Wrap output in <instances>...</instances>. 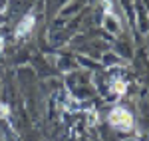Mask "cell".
Listing matches in <instances>:
<instances>
[{
	"mask_svg": "<svg viewBox=\"0 0 149 141\" xmlns=\"http://www.w3.org/2000/svg\"><path fill=\"white\" fill-rule=\"evenodd\" d=\"M111 90H113L117 95H123L127 92V83L123 82V80H113V82H111Z\"/></svg>",
	"mask_w": 149,
	"mask_h": 141,
	"instance_id": "obj_4",
	"label": "cell"
},
{
	"mask_svg": "<svg viewBox=\"0 0 149 141\" xmlns=\"http://www.w3.org/2000/svg\"><path fill=\"white\" fill-rule=\"evenodd\" d=\"M125 141H137V139H125Z\"/></svg>",
	"mask_w": 149,
	"mask_h": 141,
	"instance_id": "obj_9",
	"label": "cell"
},
{
	"mask_svg": "<svg viewBox=\"0 0 149 141\" xmlns=\"http://www.w3.org/2000/svg\"><path fill=\"white\" fill-rule=\"evenodd\" d=\"M34 26H36V16L32 12H28L22 20L18 22V26H16V38H24L28 32H32Z\"/></svg>",
	"mask_w": 149,
	"mask_h": 141,
	"instance_id": "obj_3",
	"label": "cell"
},
{
	"mask_svg": "<svg viewBox=\"0 0 149 141\" xmlns=\"http://www.w3.org/2000/svg\"><path fill=\"white\" fill-rule=\"evenodd\" d=\"M97 121H100V117H97V111L90 109V111H88V123H90V125H93V123H97Z\"/></svg>",
	"mask_w": 149,
	"mask_h": 141,
	"instance_id": "obj_6",
	"label": "cell"
},
{
	"mask_svg": "<svg viewBox=\"0 0 149 141\" xmlns=\"http://www.w3.org/2000/svg\"><path fill=\"white\" fill-rule=\"evenodd\" d=\"M8 8V0H0V12H6Z\"/></svg>",
	"mask_w": 149,
	"mask_h": 141,
	"instance_id": "obj_7",
	"label": "cell"
},
{
	"mask_svg": "<svg viewBox=\"0 0 149 141\" xmlns=\"http://www.w3.org/2000/svg\"><path fill=\"white\" fill-rule=\"evenodd\" d=\"M2 48H4V38L0 36V54H2Z\"/></svg>",
	"mask_w": 149,
	"mask_h": 141,
	"instance_id": "obj_8",
	"label": "cell"
},
{
	"mask_svg": "<svg viewBox=\"0 0 149 141\" xmlns=\"http://www.w3.org/2000/svg\"><path fill=\"white\" fill-rule=\"evenodd\" d=\"M107 121L113 125L115 129H121V131H131L133 129V123H135L131 111H127L125 107H115V109H111L109 115H107Z\"/></svg>",
	"mask_w": 149,
	"mask_h": 141,
	"instance_id": "obj_1",
	"label": "cell"
},
{
	"mask_svg": "<svg viewBox=\"0 0 149 141\" xmlns=\"http://www.w3.org/2000/svg\"><path fill=\"white\" fill-rule=\"evenodd\" d=\"M0 117L10 119V106H8V103H0Z\"/></svg>",
	"mask_w": 149,
	"mask_h": 141,
	"instance_id": "obj_5",
	"label": "cell"
},
{
	"mask_svg": "<svg viewBox=\"0 0 149 141\" xmlns=\"http://www.w3.org/2000/svg\"><path fill=\"white\" fill-rule=\"evenodd\" d=\"M103 26H105L109 32H113V34H119V30H121V24H119V20H117V16L109 10V0H105V16H103Z\"/></svg>",
	"mask_w": 149,
	"mask_h": 141,
	"instance_id": "obj_2",
	"label": "cell"
}]
</instances>
